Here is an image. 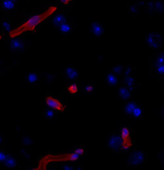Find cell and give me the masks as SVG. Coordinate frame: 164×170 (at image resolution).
Instances as JSON below:
<instances>
[{
	"instance_id": "22",
	"label": "cell",
	"mask_w": 164,
	"mask_h": 170,
	"mask_svg": "<svg viewBox=\"0 0 164 170\" xmlns=\"http://www.w3.org/2000/svg\"><path fill=\"white\" fill-rule=\"evenodd\" d=\"M142 113H143V111H142V108L136 105V106L134 107L133 110H132V112H131V115H133L135 118H139V117L142 115Z\"/></svg>"
},
{
	"instance_id": "1",
	"label": "cell",
	"mask_w": 164,
	"mask_h": 170,
	"mask_svg": "<svg viewBox=\"0 0 164 170\" xmlns=\"http://www.w3.org/2000/svg\"><path fill=\"white\" fill-rule=\"evenodd\" d=\"M56 10H57L56 6H51L43 13L32 16L30 18H28L21 26H19L17 28V31L22 32L23 30H24V31H32V30H34L39 24L42 23L47 17L52 16L55 13ZM19 32H17V33H19Z\"/></svg>"
},
{
	"instance_id": "20",
	"label": "cell",
	"mask_w": 164,
	"mask_h": 170,
	"mask_svg": "<svg viewBox=\"0 0 164 170\" xmlns=\"http://www.w3.org/2000/svg\"><path fill=\"white\" fill-rule=\"evenodd\" d=\"M136 106V104L133 103V102H129L125 104L124 105V112L127 114H131L132 110L134 109V107Z\"/></svg>"
},
{
	"instance_id": "21",
	"label": "cell",
	"mask_w": 164,
	"mask_h": 170,
	"mask_svg": "<svg viewBox=\"0 0 164 170\" xmlns=\"http://www.w3.org/2000/svg\"><path fill=\"white\" fill-rule=\"evenodd\" d=\"M123 72H124V68L121 65H115L112 68V73L115 74L116 75H119L123 74Z\"/></svg>"
},
{
	"instance_id": "23",
	"label": "cell",
	"mask_w": 164,
	"mask_h": 170,
	"mask_svg": "<svg viewBox=\"0 0 164 170\" xmlns=\"http://www.w3.org/2000/svg\"><path fill=\"white\" fill-rule=\"evenodd\" d=\"M81 158V156L78 154V153H76L75 151H73L70 156H69V158H68V159L69 161H72V162H75V161H78V159Z\"/></svg>"
},
{
	"instance_id": "36",
	"label": "cell",
	"mask_w": 164,
	"mask_h": 170,
	"mask_svg": "<svg viewBox=\"0 0 164 170\" xmlns=\"http://www.w3.org/2000/svg\"><path fill=\"white\" fill-rule=\"evenodd\" d=\"M3 142V137L1 136V134H0V144H1Z\"/></svg>"
},
{
	"instance_id": "33",
	"label": "cell",
	"mask_w": 164,
	"mask_h": 170,
	"mask_svg": "<svg viewBox=\"0 0 164 170\" xmlns=\"http://www.w3.org/2000/svg\"><path fill=\"white\" fill-rule=\"evenodd\" d=\"M129 8H130V9H129V10H130V12H132L133 14H135V13L137 12V8L135 7V6H130Z\"/></svg>"
},
{
	"instance_id": "35",
	"label": "cell",
	"mask_w": 164,
	"mask_h": 170,
	"mask_svg": "<svg viewBox=\"0 0 164 170\" xmlns=\"http://www.w3.org/2000/svg\"><path fill=\"white\" fill-rule=\"evenodd\" d=\"M61 167H62L63 169H73V166H69V165H62Z\"/></svg>"
},
{
	"instance_id": "7",
	"label": "cell",
	"mask_w": 164,
	"mask_h": 170,
	"mask_svg": "<svg viewBox=\"0 0 164 170\" xmlns=\"http://www.w3.org/2000/svg\"><path fill=\"white\" fill-rule=\"evenodd\" d=\"M91 32L96 38H100L104 33V27L100 22H92L91 23Z\"/></svg>"
},
{
	"instance_id": "4",
	"label": "cell",
	"mask_w": 164,
	"mask_h": 170,
	"mask_svg": "<svg viewBox=\"0 0 164 170\" xmlns=\"http://www.w3.org/2000/svg\"><path fill=\"white\" fill-rule=\"evenodd\" d=\"M122 143H123V139L121 135L118 134H111L107 140V146L113 150V151L118 152L122 149Z\"/></svg>"
},
{
	"instance_id": "9",
	"label": "cell",
	"mask_w": 164,
	"mask_h": 170,
	"mask_svg": "<svg viewBox=\"0 0 164 170\" xmlns=\"http://www.w3.org/2000/svg\"><path fill=\"white\" fill-rule=\"evenodd\" d=\"M144 161H145V155L143 152H135L130 157V163L134 165L140 164L144 163Z\"/></svg>"
},
{
	"instance_id": "38",
	"label": "cell",
	"mask_w": 164,
	"mask_h": 170,
	"mask_svg": "<svg viewBox=\"0 0 164 170\" xmlns=\"http://www.w3.org/2000/svg\"><path fill=\"white\" fill-rule=\"evenodd\" d=\"M12 1H15V2H16V1H17V0H12Z\"/></svg>"
},
{
	"instance_id": "27",
	"label": "cell",
	"mask_w": 164,
	"mask_h": 170,
	"mask_svg": "<svg viewBox=\"0 0 164 170\" xmlns=\"http://www.w3.org/2000/svg\"><path fill=\"white\" fill-rule=\"evenodd\" d=\"M84 91H85L86 93L92 94V93H94V91H95V87H94L93 84H88V85H86V86L84 87Z\"/></svg>"
},
{
	"instance_id": "16",
	"label": "cell",
	"mask_w": 164,
	"mask_h": 170,
	"mask_svg": "<svg viewBox=\"0 0 164 170\" xmlns=\"http://www.w3.org/2000/svg\"><path fill=\"white\" fill-rule=\"evenodd\" d=\"M26 80H27V82L29 84H32L33 85L36 82H38V80H39V75L36 73H34V72H30V73L27 75V76H26Z\"/></svg>"
},
{
	"instance_id": "8",
	"label": "cell",
	"mask_w": 164,
	"mask_h": 170,
	"mask_svg": "<svg viewBox=\"0 0 164 170\" xmlns=\"http://www.w3.org/2000/svg\"><path fill=\"white\" fill-rule=\"evenodd\" d=\"M67 22H68V17L65 14H56L52 16V18H51V23L57 27Z\"/></svg>"
},
{
	"instance_id": "3",
	"label": "cell",
	"mask_w": 164,
	"mask_h": 170,
	"mask_svg": "<svg viewBox=\"0 0 164 170\" xmlns=\"http://www.w3.org/2000/svg\"><path fill=\"white\" fill-rule=\"evenodd\" d=\"M130 129L127 127H124L121 129V137L123 139V143H122V149L124 150H129L131 145V137H130Z\"/></svg>"
},
{
	"instance_id": "11",
	"label": "cell",
	"mask_w": 164,
	"mask_h": 170,
	"mask_svg": "<svg viewBox=\"0 0 164 170\" xmlns=\"http://www.w3.org/2000/svg\"><path fill=\"white\" fill-rule=\"evenodd\" d=\"M1 6L4 11L12 13L16 10V2L12 1V0H2Z\"/></svg>"
},
{
	"instance_id": "13",
	"label": "cell",
	"mask_w": 164,
	"mask_h": 170,
	"mask_svg": "<svg viewBox=\"0 0 164 170\" xmlns=\"http://www.w3.org/2000/svg\"><path fill=\"white\" fill-rule=\"evenodd\" d=\"M106 83L110 86H116L119 83V79L115 74L113 73H109L106 75Z\"/></svg>"
},
{
	"instance_id": "14",
	"label": "cell",
	"mask_w": 164,
	"mask_h": 170,
	"mask_svg": "<svg viewBox=\"0 0 164 170\" xmlns=\"http://www.w3.org/2000/svg\"><path fill=\"white\" fill-rule=\"evenodd\" d=\"M4 164L9 169H14L16 166V159L11 155L7 154V157H6L5 162H4Z\"/></svg>"
},
{
	"instance_id": "12",
	"label": "cell",
	"mask_w": 164,
	"mask_h": 170,
	"mask_svg": "<svg viewBox=\"0 0 164 170\" xmlns=\"http://www.w3.org/2000/svg\"><path fill=\"white\" fill-rule=\"evenodd\" d=\"M119 96L124 101H127L131 97V90L127 86H121L119 88Z\"/></svg>"
},
{
	"instance_id": "15",
	"label": "cell",
	"mask_w": 164,
	"mask_h": 170,
	"mask_svg": "<svg viewBox=\"0 0 164 170\" xmlns=\"http://www.w3.org/2000/svg\"><path fill=\"white\" fill-rule=\"evenodd\" d=\"M124 82L125 86H127L128 88H129L130 90H132V89L134 88V86H135V79H134V77H132L130 75L124 76Z\"/></svg>"
},
{
	"instance_id": "6",
	"label": "cell",
	"mask_w": 164,
	"mask_h": 170,
	"mask_svg": "<svg viewBox=\"0 0 164 170\" xmlns=\"http://www.w3.org/2000/svg\"><path fill=\"white\" fill-rule=\"evenodd\" d=\"M10 49L15 53L21 51L24 49V43L22 42L21 39L15 38L11 41V44H10Z\"/></svg>"
},
{
	"instance_id": "18",
	"label": "cell",
	"mask_w": 164,
	"mask_h": 170,
	"mask_svg": "<svg viewBox=\"0 0 164 170\" xmlns=\"http://www.w3.org/2000/svg\"><path fill=\"white\" fill-rule=\"evenodd\" d=\"M44 116L46 118V119H53L56 117V111L53 110L51 108H45L44 110Z\"/></svg>"
},
{
	"instance_id": "24",
	"label": "cell",
	"mask_w": 164,
	"mask_h": 170,
	"mask_svg": "<svg viewBox=\"0 0 164 170\" xmlns=\"http://www.w3.org/2000/svg\"><path fill=\"white\" fill-rule=\"evenodd\" d=\"M158 64H164V53H160L156 57V60H154V65H158Z\"/></svg>"
},
{
	"instance_id": "32",
	"label": "cell",
	"mask_w": 164,
	"mask_h": 170,
	"mask_svg": "<svg viewBox=\"0 0 164 170\" xmlns=\"http://www.w3.org/2000/svg\"><path fill=\"white\" fill-rule=\"evenodd\" d=\"M72 1L73 0H59V2L63 5H68V4H70Z\"/></svg>"
},
{
	"instance_id": "34",
	"label": "cell",
	"mask_w": 164,
	"mask_h": 170,
	"mask_svg": "<svg viewBox=\"0 0 164 170\" xmlns=\"http://www.w3.org/2000/svg\"><path fill=\"white\" fill-rule=\"evenodd\" d=\"M21 155H23V157H25L26 158H29V155H28V153H27L26 151H24V150H21Z\"/></svg>"
},
{
	"instance_id": "31",
	"label": "cell",
	"mask_w": 164,
	"mask_h": 170,
	"mask_svg": "<svg viewBox=\"0 0 164 170\" xmlns=\"http://www.w3.org/2000/svg\"><path fill=\"white\" fill-rule=\"evenodd\" d=\"M124 74V76L125 75H129L130 74H131V69L130 68H127L125 70H124V72H123Z\"/></svg>"
},
{
	"instance_id": "28",
	"label": "cell",
	"mask_w": 164,
	"mask_h": 170,
	"mask_svg": "<svg viewBox=\"0 0 164 170\" xmlns=\"http://www.w3.org/2000/svg\"><path fill=\"white\" fill-rule=\"evenodd\" d=\"M22 142H23V144H24V145H27V146L33 144L32 139L30 138V136H28V135L23 136V138H22Z\"/></svg>"
},
{
	"instance_id": "37",
	"label": "cell",
	"mask_w": 164,
	"mask_h": 170,
	"mask_svg": "<svg viewBox=\"0 0 164 170\" xmlns=\"http://www.w3.org/2000/svg\"><path fill=\"white\" fill-rule=\"evenodd\" d=\"M162 114H163V117H164V108H163V110H162Z\"/></svg>"
},
{
	"instance_id": "17",
	"label": "cell",
	"mask_w": 164,
	"mask_h": 170,
	"mask_svg": "<svg viewBox=\"0 0 164 170\" xmlns=\"http://www.w3.org/2000/svg\"><path fill=\"white\" fill-rule=\"evenodd\" d=\"M58 28H59V31L62 34H70L72 32V27H71V25L69 23H68V22L62 23L61 25H59V26H58Z\"/></svg>"
},
{
	"instance_id": "29",
	"label": "cell",
	"mask_w": 164,
	"mask_h": 170,
	"mask_svg": "<svg viewBox=\"0 0 164 170\" xmlns=\"http://www.w3.org/2000/svg\"><path fill=\"white\" fill-rule=\"evenodd\" d=\"M6 157H7V154L4 151H1V150H0V163H4Z\"/></svg>"
},
{
	"instance_id": "30",
	"label": "cell",
	"mask_w": 164,
	"mask_h": 170,
	"mask_svg": "<svg viewBox=\"0 0 164 170\" xmlns=\"http://www.w3.org/2000/svg\"><path fill=\"white\" fill-rule=\"evenodd\" d=\"M45 80H46L47 82L51 83V82H53V81L55 80V76L52 75H45Z\"/></svg>"
},
{
	"instance_id": "10",
	"label": "cell",
	"mask_w": 164,
	"mask_h": 170,
	"mask_svg": "<svg viewBox=\"0 0 164 170\" xmlns=\"http://www.w3.org/2000/svg\"><path fill=\"white\" fill-rule=\"evenodd\" d=\"M65 75L68 78L70 79V80H75L79 75L78 72H77L74 68H72V67H66L65 68Z\"/></svg>"
},
{
	"instance_id": "19",
	"label": "cell",
	"mask_w": 164,
	"mask_h": 170,
	"mask_svg": "<svg viewBox=\"0 0 164 170\" xmlns=\"http://www.w3.org/2000/svg\"><path fill=\"white\" fill-rule=\"evenodd\" d=\"M68 91L71 95H76L79 91V87L76 83H71L69 86H68Z\"/></svg>"
},
{
	"instance_id": "25",
	"label": "cell",
	"mask_w": 164,
	"mask_h": 170,
	"mask_svg": "<svg viewBox=\"0 0 164 170\" xmlns=\"http://www.w3.org/2000/svg\"><path fill=\"white\" fill-rule=\"evenodd\" d=\"M154 69L159 75H164V64H158V65H154Z\"/></svg>"
},
{
	"instance_id": "5",
	"label": "cell",
	"mask_w": 164,
	"mask_h": 170,
	"mask_svg": "<svg viewBox=\"0 0 164 170\" xmlns=\"http://www.w3.org/2000/svg\"><path fill=\"white\" fill-rule=\"evenodd\" d=\"M147 44L153 48H159L162 45L161 35H159L157 33L149 34L147 37Z\"/></svg>"
},
{
	"instance_id": "2",
	"label": "cell",
	"mask_w": 164,
	"mask_h": 170,
	"mask_svg": "<svg viewBox=\"0 0 164 170\" xmlns=\"http://www.w3.org/2000/svg\"><path fill=\"white\" fill-rule=\"evenodd\" d=\"M45 104H46V106L48 108H51L55 111H61L62 112V111H65V109H66V106L64 104H62L58 99L53 98L49 95L45 97Z\"/></svg>"
},
{
	"instance_id": "26",
	"label": "cell",
	"mask_w": 164,
	"mask_h": 170,
	"mask_svg": "<svg viewBox=\"0 0 164 170\" xmlns=\"http://www.w3.org/2000/svg\"><path fill=\"white\" fill-rule=\"evenodd\" d=\"M2 26H3V28H4L5 31L10 32V31L12 30V24H11V22H10L9 21H4Z\"/></svg>"
}]
</instances>
